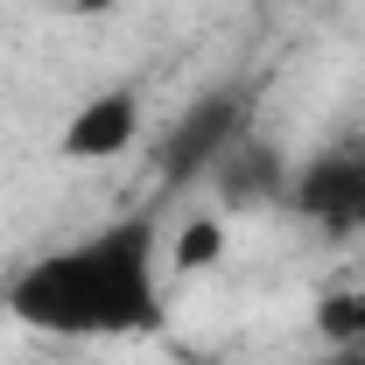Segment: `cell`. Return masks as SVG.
<instances>
[{"label": "cell", "mask_w": 365, "mask_h": 365, "mask_svg": "<svg viewBox=\"0 0 365 365\" xmlns=\"http://www.w3.org/2000/svg\"><path fill=\"white\" fill-rule=\"evenodd\" d=\"M317 337H323V351H359V295L351 288L317 295Z\"/></svg>", "instance_id": "52a82bcc"}, {"label": "cell", "mask_w": 365, "mask_h": 365, "mask_svg": "<svg viewBox=\"0 0 365 365\" xmlns=\"http://www.w3.org/2000/svg\"><path fill=\"white\" fill-rule=\"evenodd\" d=\"M225 211H197V218H182L176 239H169V267L176 274H204V267H218L225 260Z\"/></svg>", "instance_id": "8992f818"}, {"label": "cell", "mask_w": 365, "mask_h": 365, "mask_svg": "<svg viewBox=\"0 0 365 365\" xmlns=\"http://www.w3.org/2000/svg\"><path fill=\"white\" fill-rule=\"evenodd\" d=\"M134 140H140V98L134 91H98V98H85V106L63 120L56 155H63V162H113V155H127Z\"/></svg>", "instance_id": "277c9868"}, {"label": "cell", "mask_w": 365, "mask_h": 365, "mask_svg": "<svg viewBox=\"0 0 365 365\" xmlns=\"http://www.w3.org/2000/svg\"><path fill=\"white\" fill-rule=\"evenodd\" d=\"M309 365H365V351H323V359H309Z\"/></svg>", "instance_id": "ba28073f"}, {"label": "cell", "mask_w": 365, "mask_h": 365, "mask_svg": "<svg viewBox=\"0 0 365 365\" xmlns=\"http://www.w3.org/2000/svg\"><path fill=\"white\" fill-rule=\"evenodd\" d=\"M281 204L302 225H317L323 239H359L365 232V140H344V148L309 155L288 176V197Z\"/></svg>", "instance_id": "7a4b0ae2"}, {"label": "cell", "mask_w": 365, "mask_h": 365, "mask_svg": "<svg viewBox=\"0 0 365 365\" xmlns=\"http://www.w3.org/2000/svg\"><path fill=\"white\" fill-rule=\"evenodd\" d=\"M351 295H359V351H365V281L351 288Z\"/></svg>", "instance_id": "9c48e42d"}, {"label": "cell", "mask_w": 365, "mask_h": 365, "mask_svg": "<svg viewBox=\"0 0 365 365\" xmlns=\"http://www.w3.org/2000/svg\"><path fill=\"white\" fill-rule=\"evenodd\" d=\"M0 309L36 337H155L169 323L155 218H120L78 246L36 253L0 288Z\"/></svg>", "instance_id": "6da1fadb"}, {"label": "cell", "mask_w": 365, "mask_h": 365, "mask_svg": "<svg viewBox=\"0 0 365 365\" xmlns=\"http://www.w3.org/2000/svg\"><path fill=\"white\" fill-rule=\"evenodd\" d=\"M239 134H246V98L239 91H204L176 127H169V140H162V182L211 176Z\"/></svg>", "instance_id": "3957f363"}, {"label": "cell", "mask_w": 365, "mask_h": 365, "mask_svg": "<svg viewBox=\"0 0 365 365\" xmlns=\"http://www.w3.org/2000/svg\"><path fill=\"white\" fill-rule=\"evenodd\" d=\"M211 190H218V211H260V204L288 197V169L260 134H239L225 148V162L211 169Z\"/></svg>", "instance_id": "5b68a950"}]
</instances>
